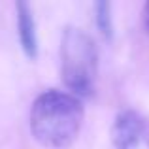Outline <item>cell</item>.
<instances>
[{
    "instance_id": "1",
    "label": "cell",
    "mask_w": 149,
    "mask_h": 149,
    "mask_svg": "<svg viewBox=\"0 0 149 149\" xmlns=\"http://www.w3.org/2000/svg\"><path fill=\"white\" fill-rule=\"evenodd\" d=\"M83 125V106L66 91L40 95L30 109L32 136L45 147H66L77 138Z\"/></svg>"
},
{
    "instance_id": "5",
    "label": "cell",
    "mask_w": 149,
    "mask_h": 149,
    "mask_svg": "<svg viewBox=\"0 0 149 149\" xmlns=\"http://www.w3.org/2000/svg\"><path fill=\"white\" fill-rule=\"evenodd\" d=\"M111 8L108 2H98L96 4V25H98L100 32L106 38L111 36Z\"/></svg>"
},
{
    "instance_id": "6",
    "label": "cell",
    "mask_w": 149,
    "mask_h": 149,
    "mask_svg": "<svg viewBox=\"0 0 149 149\" xmlns=\"http://www.w3.org/2000/svg\"><path fill=\"white\" fill-rule=\"evenodd\" d=\"M143 19H146V29H147V32H149V2L146 4V10H143Z\"/></svg>"
},
{
    "instance_id": "3",
    "label": "cell",
    "mask_w": 149,
    "mask_h": 149,
    "mask_svg": "<svg viewBox=\"0 0 149 149\" xmlns=\"http://www.w3.org/2000/svg\"><path fill=\"white\" fill-rule=\"evenodd\" d=\"M143 134V119L132 109L117 115L111 128V142L115 149H134Z\"/></svg>"
},
{
    "instance_id": "2",
    "label": "cell",
    "mask_w": 149,
    "mask_h": 149,
    "mask_svg": "<svg viewBox=\"0 0 149 149\" xmlns=\"http://www.w3.org/2000/svg\"><path fill=\"white\" fill-rule=\"evenodd\" d=\"M98 51L85 30L68 26L61 42V74L74 96H89L95 91Z\"/></svg>"
},
{
    "instance_id": "4",
    "label": "cell",
    "mask_w": 149,
    "mask_h": 149,
    "mask_svg": "<svg viewBox=\"0 0 149 149\" xmlns=\"http://www.w3.org/2000/svg\"><path fill=\"white\" fill-rule=\"evenodd\" d=\"M17 26L21 45L29 57H36L38 40H36V23H34L32 11L26 2H17Z\"/></svg>"
}]
</instances>
